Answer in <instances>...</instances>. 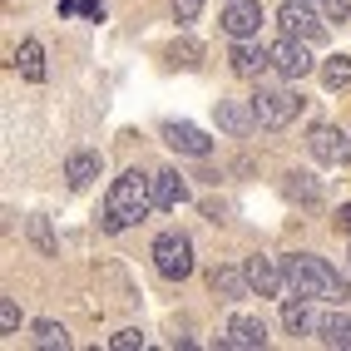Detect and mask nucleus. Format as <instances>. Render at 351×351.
Wrapping results in <instances>:
<instances>
[{
    "label": "nucleus",
    "mask_w": 351,
    "mask_h": 351,
    "mask_svg": "<svg viewBox=\"0 0 351 351\" xmlns=\"http://www.w3.org/2000/svg\"><path fill=\"white\" fill-rule=\"evenodd\" d=\"M282 277H287L292 297H307V302H337V297H346V282L322 263V257H312V252L282 257Z\"/></svg>",
    "instance_id": "f257e3e1"
},
{
    "label": "nucleus",
    "mask_w": 351,
    "mask_h": 351,
    "mask_svg": "<svg viewBox=\"0 0 351 351\" xmlns=\"http://www.w3.org/2000/svg\"><path fill=\"white\" fill-rule=\"evenodd\" d=\"M154 213V193H149V178L129 169L124 178H114V189H109V203H104V228L109 232H124L134 223H144Z\"/></svg>",
    "instance_id": "f03ea898"
},
{
    "label": "nucleus",
    "mask_w": 351,
    "mask_h": 351,
    "mask_svg": "<svg viewBox=\"0 0 351 351\" xmlns=\"http://www.w3.org/2000/svg\"><path fill=\"white\" fill-rule=\"evenodd\" d=\"M302 104H307V99L287 95V89H257V95H252V114H257L263 129H287L302 114Z\"/></svg>",
    "instance_id": "7ed1b4c3"
},
{
    "label": "nucleus",
    "mask_w": 351,
    "mask_h": 351,
    "mask_svg": "<svg viewBox=\"0 0 351 351\" xmlns=\"http://www.w3.org/2000/svg\"><path fill=\"white\" fill-rule=\"evenodd\" d=\"M154 267L158 277H169V282H183V277L193 272V247L183 232H163V238L154 243Z\"/></svg>",
    "instance_id": "20e7f679"
},
{
    "label": "nucleus",
    "mask_w": 351,
    "mask_h": 351,
    "mask_svg": "<svg viewBox=\"0 0 351 351\" xmlns=\"http://www.w3.org/2000/svg\"><path fill=\"white\" fill-rule=\"evenodd\" d=\"M307 149H312L317 163H326V169H341V163H351V138H346L341 129H332V124H317V129L307 134Z\"/></svg>",
    "instance_id": "39448f33"
},
{
    "label": "nucleus",
    "mask_w": 351,
    "mask_h": 351,
    "mask_svg": "<svg viewBox=\"0 0 351 351\" xmlns=\"http://www.w3.org/2000/svg\"><path fill=\"white\" fill-rule=\"evenodd\" d=\"M272 69L282 80H302V75H312V55H307V40H297V35H282L272 45Z\"/></svg>",
    "instance_id": "423d86ee"
},
{
    "label": "nucleus",
    "mask_w": 351,
    "mask_h": 351,
    "mask_svg": "<svg viewBox=\"0 0 351 351\" xmlns=\"http://www.w3.org/2000/svg\"><path fill=\"white\" fill-rule=\"evenodd\" d=\"M163 144L178 149V154H189V158H208V154H213V138H208L198 124H183V119L163 124Z\"/></svg>",
    "instance_id": "0eeeda50"
},
{
    "label": "nucleus",
    "mask_w": 351,
    "mask_h": 351,
    "mask_svg": "<svg viewBox=\"0 0 351 351\" xmlns=\"http://www.w3.org/2000/svg\"><path fill=\"white\" fill-rule=\"evenodd\" d=\"M257 25H263V5L257 0H228V10H223V30L232 40H252Z\"/></svg>",
    "instance_id": "6e6552de"
},
{
    "label": "nucleus",
    "mask_w": 351,
    "mask_h": 351,
    "mask_svg": "<svg viewBox=\"0 0 351 351\" xmlns=\"http://www.w3.org/2000/svg\"><path fill=\"white\" fill-rule=\"evenodd\" d=\"M213 119H218V129H223V134H232V138H243V134H252V129H257L252 99H218Z\"/></svg>",
    "instance_id": "1a4fd4ad"
},
{
    "label": "nucleus",
    "mask_w": 351,
    "mask_h": 351,
    "mask_svg": "<svg viewBox=\"0 0 351 351\" xmlns=\"http://www.w3.org/2000/svg\"><path fill=\"white\" fill-rule=\"evenodd\" d=\"M277 25H282V35H297V40H322L326 35V25L302 5V0H287L282 15H277Z\"/></svg>",
    "instance_id": "9d476101"
},
{
    "label": "nucleus",
    "mask_w": 351,
    "mask_h": 351,
    "mask_svg": "<svg viewBox=\"0 0 351 351\" xmlns=\"http://www.w3.org/2000/svg\"><path fill=\"white\" fill-rule=\"evenodd\" d=\"M149 193H154V213H173V208L189 198V189H183V178H178L173 169H158V173L149 178Z\"/></svg>",
    "instance_id": "9b49d317"
},
{
    "label": "nucleus",
    "mask_w": 351,
    "mask_h": 351,
    "mask_svg": "<svg viewBox=\"0 0 351 351\" xmlns=\"http://www.w3.org/2000/svg\"><path fill=\"white\" fill-rule=\"evenodd\" d=\"M247 282H252L257 297H282L287 277H282V267H277L272 257H247Z\"/></svg>",
    "instance_id": "f8f14e48"
},
{
    "label": "nucleus",
    "mask_w": 351,
    "mask_h": 351,
    "mask_svg": "<svg viewBox=\"0 0 351 351\" xmlns=\"http://www.w3.org/2000/svg\"><path fill=\"white\" fill-rule=\"evenodd\" d=\"M223 346L257 351V346H267V326L257 322V317H232V322H228V337H223Z\"/></svg>",
    "instance_id": "ddd939ff"
},
{
    "label": "nucleus",
    "mask_w": 351,
    "mask_h": 351,
    "mask_svg": "<svg viewBox=\"0 0 351 351\" xmlns=\"http://www.w3.org/2000/svg\"><path fill=\"white\" fill-rule=\"evenodd\" d=\"M232 75H243V80H252V75H263V69L272 64V55L263 50V45H252V40H238L232 45Z\"/></svg>",
    "instance_id": "4468645a"
},
{
    "label": "nucleus",
    "mask_w": 351,
    "mask_h": 351,
    "mask_svg": "<svg viewBox=\"0 0 351 351\" xmlns=\"http://www.w3.org/2000/svg\"><path fill=\"white\" fill-rule=\"evenodd\" d=\"M208 287H213L218 297H228V302H238V297H247V292H252L247 267H213V272H208Z\"/></svg>",
    "instance_id": "2eb2a0df"
},
{
    "label": "nucleus",
    "mask_w": 351,
    "mask_h": 351,
    "mask_svg": "<svg viewBox=\"0 0 351 351\" xmlns=\"http://www.w3.org/2000/svg\"><path fill=\"white\" fill-rule=\"evenodd\" d=\"M317 341L322 346H337V351H351V317L346 312H332L317 322Z\"/></svg>",
    "instance_id": "dca6fc26"
},
{
    "label": "nucleus",
    "mask_w": 351,
    "mask_h": 351,
    "mask_svg": "<svg viewBox=\"0 0 351 351\" xmlns=\"http://www.w3.org/2000/svg\"><path fill=\"white\" fill-rule=\"evenodd\" d=\"M64 178H69V189H89L99 178V154H69Z\"/></svg>",
    "instance_id": "f3484780"
},
{
    "label": "nucleus",
    "mask_w": 351,
    "mask_h": 351,
    "mask_svg": "<svg viewBox=\"0 0 351 351\" xmlns=\"http://www.w3.org/2000/svg\"><path fill=\"white\" fill-rule=\"evenodd\" d=\"M15 64H20V75H25L30 84H40L45 80V50H40V40H25L15 50Z\"/></svg>",
    "instance_id": "a211bd4d"
},
{
    "label": "nucleus",
    "mask_w": 351,
    "mask_h": 351,
    "mask_svg": "<svg viewBox=\"0 0 351 351\" xmlns=\"http://www.w3.org/2000/svg\"><path fill=\"white\" fill-rule=\"evenodd\" d=\"M287 193H292L302 208H322V189L312 183V173H292V178H287Z\"/></svg>",
    "instance_id": "6ab92c4d"
},
{
    "label": "nucleus",
    "mask_w": 351,
    "mask_h": 351,
    "mask_svg": "<svg viewBox=\"0 0 351 351\" xmlns=\"http://www.w3.org/2000/svg\"><path fill=\"white\" fill-rule=\"evenodd\" d=\"M322 84H326V89H351V60H346V55L326 60V64H322Z\"/></svg>",
    "instance_id": "aec40b11"
},
{
    "label": "nucleus",
    "mask_w": 351,
    "mask_h": 351,
    "mask_svg": "<svg viewBox=\"0 0 351 351\" xmlns=\"http://www.w3.org/2000/svg\"><path fill=\"white\" fill-rule=\"evenodd\" d=\"M282 326L292 337H302L312 326V317H307V297H297V302H282Z\"/></svg>",
    "instance_id": "412c9836"
},
{
    "label": "nucleus",
    "mask_w": 351,
    "mask_h": 351,
    "mask_svg": "<svg viewBox=\"0 0 351 351\" xmlns=\"http://www.w3.org/2000/svg\"><path fill=\"white\" fill-rule=\"evenodd\" d=\"M35 346H45V351H64L69 346V337H64V326L60 322H35Z\"/></svg>",
    "instance_id": "4be33fe9"
},
{
    "label": "nucleus",
    "mask_w": 351,
    "mask_h": 351,
    "mask_svg": "<svg viewBox=\"0 0 351 351\" xmlns=\"http://www.w3.org/2000/svg\"><path fill=\"white\" fill-rule=\"evenodd\" d=\"M30 238H35V247L45 257H55V238H50V223H45V218H30Z\"/></svg>",
    "instance_id": "5701e85b"
},
{
    "label": "nucleus",
    "mask_w": 351,
    "mask_h": 351,
    "mask_svg": "<svg viewBox=\"0 0 351 351\" xmlns=\"http://www.w3.org/2000/svg\"><path fill=\"white\" fill-rule=\"evenodd\" d=\"M198 55H203V50H198L193 40H183V45H173V50H169V60H178L183 69H193V64H198Z\"/></svg>",
    "instance_id": "b1692460"
},
{
    "label": "nucleus",
    "mask_w": 351,
    "mask_h": 351,
    "mask_svg": "<svg viewBox=\"0 0 351 351\" xmlns=\"http://www.w3.org/2000/svg\"><path fill=\"white\" fill-rule=\"evenodd\" d=\"M198 10H203V0H173V20L178 25H193Z\"/></svg>",
    "instance_id": "393cba45"
},
{
    "label": "nucleus",
    "mask_w": 351,
    "mask_h": 351,
    "mask_svg": "<svg viewBox=\"0 0 351 351\" xmlns=\"http://www.w3.org/2000/svg\"><path fill=\"white\" fill-rule=\"evenodd\" d=\"M109 346H114V351H138V346H144V332H134V326H129V332L109 337Z\"/></svg>",
    "instance_id": "a878e982"
},
{
    "label": "nucleus",
    "mask_w": 351,
    "mask_h": 351,
    "mask_svg": "<svg viewBox=\"0 0 351 351\" xmlns=\"http://www.w3.org/2000/svg\"><path fill=\"white\" fill-rule=\"evenodd\" d=\"M15 326H20V307L5 297V302H0V332H15Z\"/></svg>",
    "instance_id": "bb28decb"
},
{
    "label": "nucleus",
    "mask_w": 351,
    "mask_h": 351,
    "mask_svg": "<svg viewBox=\"0 0 351 351\" xmlns=\"http://www.w3.org/2000/svg\"><path fill=\"white\" fill-rule=\"evenodd\" d=\"M322 15H326V20H337V25H341V20L351 15V0H322Z\"/></svg>",
    "instance_id": "cd10ccee"
},
{
    "label": "nucleus",
    "mask_w": 351,
    "mask_h": 351,
    "mask_svg": "<svg viewBox=\"0 0 351 351\" xmlns=\"http://www.w3.org/2000/svg\"><path fill=\"white\" fill-rule=\"evenodd\" d=\"M337 228H346V232H351V203H341V208H337Z\"/></svg>",
    "instance_id": "c85d7f7f"
},
{
    "label": "nucleus",
    "mask_w": 351,
    "mask_h": 351,
    "mask_svg": "<svg viewBox=\"0 0 351 351\" xmlns=\"http://www.w3.org/2000/svg\"><path fill=\"white\" fill-rule=\"evenodd\" d=\"M84 15L89 20H104V5H99V0H84Z\"/></svg>",
    "instance_id": "c756f323"
}]
</instances>
